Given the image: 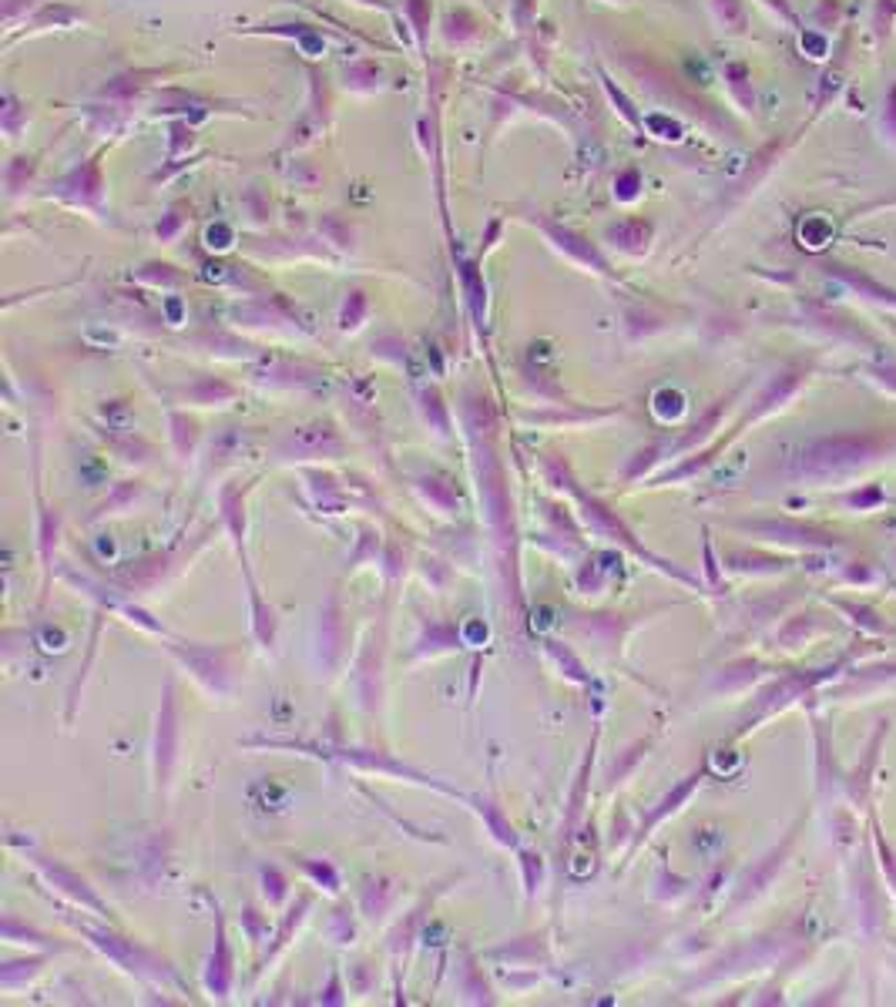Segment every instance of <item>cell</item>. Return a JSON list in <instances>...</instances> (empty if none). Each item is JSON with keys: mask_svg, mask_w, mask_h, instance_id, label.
Wrapping results in <instances>:
<instances>
[{"mask_svg": "<svg viewBox=\"0 0 896 1007\" xmlns=\"http://www.w3.org/2000/svg\"><path fill=\"white\" fill-rule=\"evenodd\" d=\"M518 219H524L528 226H534V229H538L558 252H564L571 262L591 266L594 272H608V262H605L602 249H597L584 232H577V229H571V226H564V222H558L554 216L538 212V209H521Z\"/></svg>", "mask_w": 896, "mask_h": 1007, "instance_id": "obj_3", "label": "cell"}, {"mask_svg": "<svg viewBox=\"0 0 896 1007\" xmlns=\"http://www.w3.org/2000/svg\"><path fill=\"white\" fill-rule=\"evenodd\" d=\"M165 74H168V71H158V68H132V71L115 74L97 94L108 97V101H115V105H132L135 97H142L148 87H155L158 77H165Z\"/></svg>", "mask_w": 896, "mask_h": 1007, "instance_id": "obj_7", "label": "cell"}, {"mask_svg": "<svg viewBox=\"0 0 896 1007\" xmlns=\"http://www.w3.org/2000/svg\"><path fill=\"white\" fill-rule=\"evenodd\" d=\"M41 172V155H14L4 165V195L8 201H18L28 188H34Z\"/></svg>", "mask_w": 896, "mask_h": 1007, "instance_id": "obj_11", "label": "cell"}, {"mask_svg": "<svg viewBox=\"0 0 896 1007\" xmlns=\"http://www.w3.org/2000/svg\"><path fill=\"white\" fill-rule=\"evenodd\" d=\"M434 0H400V18L410 31V41L417 48V58L427 64L430 61V34H434Z\"/></svg>", "mask_w": 896, "mask_h": 1007, "instance_id": "obj_8", "label": "cell"}, {"mask_svg": "<svg viewBox=\"0 0 896 1007\" xmlns=\"http://www.w3.org/2000/svg\"><path fill=\"white\" fill-rule=\"evenodd\" d=\"M709 8L719 21V28L726 34H742L746 24H749V14H746V4L742 0H709Z\"/></svg>", "mask_w": 896, "mask_h": 1007, "instance_id": "obj_17", "label": "cell"}, {"mask_svg": "<svg viewBox=\"0 0 896 1007\" xmlns=\"http://www.w3.org/2000/svg\"><path fill=\"white\" fill-rule=\"evenodd\" d=\"M608 4H628V0H608Z\"/></svg>", "mask_w": 896, "mask_h": 1007, "instance_id": "obj_24", "label": "cell"}, {"mask_svg": "<svg viewBox=\"0 0 896 1007\" xmlns=\"http://www.w3.org/2000/svg\"><path fill=\"white\" fill-rule=\"evenodd\" d=\"M181 212H185V206H175V209H171V212H168V216L158 222V229H155V232H158V239H171V236H175V232L185 226V216H181Z\"/></svg>", "mask_w": 896, "mask_h": 1007, "instance_id": "obj_21", "label": "cell"}, {"mask_svg": "<svg viewBox=\"0 0 896 1007\" xmlns=\"http://www.w3.org/2000/svg\"><path fill=\"white\" fill-rule=\"evenodd\" d=\"M165 142H168L165 162H168V165L185 162V158H188V152H191V148H195V142H198V125H191V122H185V118H171V122H168V135H165Z\"/></svg>", "mask_w": 896, "mask_h": 1007, "instance_id": "obj_14", "label": "cell"}, {"mask_svg": "<svg viewBox=\"0 0 896 1007\" xmlns=\"http://www.w3.org/2000/svg\"><path fill=\"white\" fill-rule=\"evenodd\" d=\"M597 77H602V87H605L608 101H612V105H615V112L622 115V122H625L628 128H635L638 135H648V132H645V115H642V112H638V108L632 105V97H628V94H625V91H622V87L615 84V77H612V74H608V71H605L602 64H597Z\"/></svg>", "mask_w": 896, "mask_h": 1007, "instance_id": "obj_13", "label": "cell"}, {"mask_svg": "<svg viewBox=\"0 0 896 1007\" xmlns=\"http://www.w3.org/2000/svg\"><path fill=\"white\" fill-rule=\"evenodd\" d=\"M762 4H765L769 11H775L779 18H785V21L795 24V14H792V8H789V0H762Z\"/></svg>", "mask_w": 896, "mask_h": 1007, "instance_id": "obj_22", "label": "cell"}, {"mask_svg": "<svg viewBox=\"0 0 896 1007\" xmlns=\"http://www.w3.org/2000/svg\"><path fill=\"white\" fill-rule=\"evenodd\" d=\"M340 81H343V91L369 97V94H379L386 87V71L373 58H350L340 68Z\"/></svg>", "mask_w": 896, "mask_h": 1007, "instance_id": "obj_9", "label": "cell"}, {"mask_svg": "<svg viewBox=\"0 0 896 1007\" xmlns=\"http://www.w3.org/2000/svg\"><path fill=\"white\" fill-rule=\"evenodd\" d=\"M648 239H652V226L645 219H625V222H615L608 226V242L622 246V249H648Z\"/></svg>", "mask_w": 896, "mask_h": 1007, "instance_id": "obj_15", "label": "cell"}, {"mask_svg": "<svg viewBox=\"0 0 896 1007\" xmlns=\"http://www.w3.org/2000/svg\"><path fill=\"white\" fill-rule=\"evenodd\" d=\"M28 122H31V105L14 87H4V97H0V128H4V138L18 142Z\"/></svg>", "mask_w": 896, "mask_h": 1007, "instance_id": "obj_12", "label": "cell"}, {"mask_svg": "<svg viewBox=\"0 0 896 1007\" xmlns=\"http://www.w3.org/2000/svg\"><path fill=\"white\" fill-rule=\"evenodd\" d=\"M306 77H310V97H306V115L303 122L310 125V132H323L333 122V84L326 77V71L313 61H306Z\"/></svg>", "mask_w": 896, "mask_h": 1007, "instance_id": "obj_5", "label": "cell"}, {"mask_svg": "<svg viewBox=\"0 0 896 1007\" xmlns=\"http://www.w3.org/2000/svg\"><path fill=\"white\" fill-rule=\"evenodd\" d=\"M84 21H87V14H84L81 8L67 4V0H48V4H41V8L21 24V31L8 34V48H11L14 41H21V38H34V34H44V31H71V28H77V24H84Z\"/></svg>", "mask_w": 896, "mask_h": 1007, "instance_id": "obj_4", "label": "cell"}, {"mask_svg": "<svg viewBox=\"0 0 896 1007\" xmlns=\"http://www.w3.org/2000/svg\"><path fill=\"white\" fill-rule=\"evenodd\" d=\"M427 105H424V115H420V145L430 158V168H434V188H437V198H440V212H444V222L450 226V216H447V168H444V101H447V64L440 61H427Z\"/></svg>", "mask_w": 896, "mask_h": 1007, "instance_id": "obj_1", "label": "cell"}, {"mask_svg": "<svg viewBox=\"0 0 896 1007\" xmlns=\"http://www.w3.org/2000/svg\"><path fill=\"white\" fill-rule=\"evenodd\" d=\"M249 34L289 38V41L299 44V54H306V58H323V54L330 51V38H326V31L316 28V24H272V28L265 24V28H256V31H249Z\"/></svg>", "mask_w": 896, "mask_h": 1007, "instance_id": "obj_10", "label": "cell"}, {"mask_svg": "<svg viewBox=\"0 0 896 1007\" xmlns=\"http://www.w3.org/2000/svg\"><path fill=\"white\" fill-rule=\"evenodd\" d=\"M105 155L108 148H97L84 162L71 165L64 175H58L48 188L51 198L64 201L71 209H84L97 219H105V201H108V175H105Z\"/></svg>", "mask_w": 896, "mask_h": 1007, "instance_id": "obj_2", "label": "cell"}, {"mask_svg": "<svg viewBox=\"0 0 896 1007\" xmlns=\"http://www.w3.org/2000/svg\"><path fill=\"white\" fill-rule=\"evenodd\" d=\"M638 188H642V175H638L635 168H625V172L615 178V198H622V201H632V198L638 195Z\"/></svg>", "mask_w": 896, "mask_h": 1007, "instance_id": "obj_20", "label": "cell"}, {"mask_svg": "<svg viewBox=\"0 0 896 1007\" xmlns=\"http://www.w3.org/2000/svg\"><path fill=\"white\" fill-rule=\"evenodd\" d=\"M41 4H48V0H0V21H4V31L14 34Z\"/></svg>", "mask_w": 896, "mask_h": 1007, "instance_id": "obj_19", "label": "cell"}, {"mask_svg": "<svg viewBox=\"0 0 896 1007\" xmlns=\"http://www.w3.org/2000/svg\"><path fill=\"white\" fill-rule=\"evenodd\" d=\"M356 8H366V11H383V14H396V8L389 0H353Z\"/></svg>", "mask_w": 896, "mask_h": 1007, "instance_id": "obj_23", "label": "cell"}, {"mask_svg": "<svg viewBox=\"0 0 896 1007\" xmlns=\"http://www.w3.org/2000/svg\"><path fill=\"white\" fill-rule=\"evenodd\" d=\"M551 41H554V34H551V24H544V21H538V24L531 28V34L524 38V48H528V54H531V64H534L541 74H548V64H551Z\"/></svg>", "mask_w": 896, "mask_h": 1007, "instance_id": "obj_18", "label": "cell"}, {"mask_svg": "<svg viewBox=\"0 0 896 1007\" xmlns=\"http://www.w3.org/2000/svg\"><path fill=\"white\" fill-rule=\"evenodd\" d=\"M722 74H726V84H729L732 97L742 105V112H752V108H756V91H752V74H749V68H746L742 61H732V64L722 68Z\"/></svg>", "mask_w": 896, "mask_h": 1007, "instance_id": "obj_16", "label": "cell"}, {"mask_svg": "<svg viewBox=\"0 0 896 1007\" xmlns=\"http://www.w3.org/2000/svg\"><path fill=\"white\" fill-rule=\"evenodd\" d=\"M440 38L450 51H467L483 41V21L467 8H447L440 18Z\"/></svg>", "mask_w": 896, "mask_h": 1007, "instance_id": "obj_6", "label": "cell"}]
</instances>
